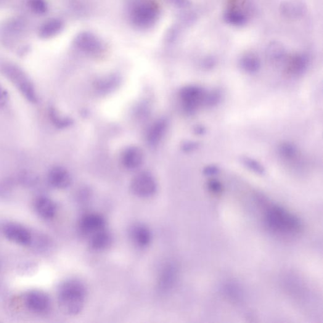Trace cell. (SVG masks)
<instances>
[{
	"label": "cell",
	"mask_w": 323,
	"mask_h": 323,
	"mask_svg": "<svg viewBox=\"0 0 323 323\" xmlns=\"http://www.w3.org/2000/svg\"><path fill=\"white\" fill-rule=\"evenodd\" d=\"M177 270L173 264H166L161 270L158 278L157 288L161 293H168L175 286Z\"/></svg>",
	"instance_id": "obj_10"
},
{
	"label": "cell",
	"mask_w": 323,
	"mask_h": 323,
	"mask_svg": "<svg viewBox=\"0 0 323 323\" xmlns=\"http://www.w3.org/2000/svg\"><path fill=\"white\" fill-rule=\"evenodd\" d=\"M47 179L51 186L64 190L70 186L71 177L69 172L61 166H56L49 171Z\"/></svg>",
	"instance_id": "obj_12"
},
{
	"label": "cell",
	"mask_w": 323,
	"mask_h": 323,
	"mask_svg": "<svg viewBox=\"0 0 323 323\" xmlns=\"http://www.w3.org/2000/svg\"><path fill=\"white\" fill-rule=\"evenodd\" d=\"M121 161L124 168L129 170H134L142 165L144 161V153L139 147H129L122 153Z\"/></svg>",
	"instance_id": "obj_14"
},
{
	"label": "cell",
	"mask_w": 323,
	"mask_h": 323,
	"mask_svg": "<svg viewBox=\"0 0 323 323\" xmlns=\"http://www.w3.org/2000/svg\"><path fill=\"white\" fill-rule=\"evenodd\" d=\"M113 237L105 228L94 233L89 237V247L94 252H102L112 246Z\"/></svg>",
	"instance_id": "obj_11"
},
{
	"label": "cell",
	"mask_w": 323,
	"mask_h": 323,
	"mask_svg": "<svg viewBox=\"0 0 323 323\" xmlns=\"http://www.w3.org/2000/svg\"><path fill=\"white\" fill-rule=\"evenodd\" d=\"M130 187L136 197L148 198L157 193V183L154 177L148 172H140L132 179Z\"/></svg>",
	"instance_id": "obj_4"
},
{
	"label": "cell",
	"mask_w": 323,
	"mask_h": 323,
	"mask_svg": "<svg viewBox=\"0 0 323 323\" xmlns=\"http://www.w3.org/2000/svg\"><path fill=\"white\" fill-rule=\"evenodd\" d=\"M241 162L244 166L256 174H264L265 173L263 166L253 158L244 157L241 158Z\"/></svg>",
	"instance_id": "obj_24"
},
{
	"label": "cell",
	"mask_w": 323,
	"mask_h": 323,
	"mask_svg": "<svg viewBox=\"0 0 323 323\" xmlns=\"http://www.w3.org/2000/svg\"><path fill=\"white\" fill-rule=\"evenodd\" d=\"M24 303L31 311L35 313H46L51 308V299L47 293L40 290H31L24 297Z\"/></svg>",
	"instance_id": "obj_7"
},
{
	"label": "cell",
	"mask_w": 323,
	"mask_h": 323,
	"mask_svg": "<svg viewBox=\"0 0 323 323\" xmlns=\"http://www.w3.org/2000/svg\"><path fill=\"white\" fill-rule=\"evenodd\" d=\"M61 27H62V23L59 20H49L42 25L39 30V34L42 38H50L55 34H57L60 31Z\"/></svg>",
	"instance_id": "obj_21"
},
{
	"label": "cell",
	"mask_w": 323,
	"mask_h": 323,
	"mask_svg": "<svg viewBox=\"0 0 323 323\" xmlns=\"http://www.w3.org/2000/svg\"><path fill=\"white\" fill-rule=\"evenodd\" d=\"M266 52L269 60L274 63L281 62L286 57L285 47L279 41L270 42L267 46Z\"/></svg>",
	"instance_id": "obj_18"
},
{
	"label": "cell",
	"mask_w": 323,
	"mask_h": 323,
	"mask_svg": "<svg viewBox=\"0 0 323 323\" xmlns=\"http://www.w3.org/2000/svg\"><path fill=\"white\" fill-rule=\"evenodd\" d=\"M306 5L301 0H285L280 5L281 14L288 19H299L306 13Z\"/></svg>",
	"instance_id": "obj_13"
},
{
	"label": "cell",
	"mask_w": 323,
	"mask_h": 323,
	"mask_svg": "<svg viewBox=\"0 0 323 323\" xmlns=\"http://www.w3.org/2000/svg\"><path fill=\"white\" fill-rule=\"evenodd\" d=\"M34 206L36 212L44 219H52L57 213V205L53 201L46 197H41L36 199Z\"/></svg>",
	"instance_id": "obj_15"
},
{
	"label": "cell",
	"mask_w": 323,
	"mask_h": 323,
	"mask_svg": "<svg viewBox=\"0 0 323 323\" xmlns=\"http://www.w3.org/2000/svg\"><path fill=\"white\" fill-rule=\"evenodd\" d=\"M129 237L137 248L145 249L152 243V233L146 225L136 223L129 227Z\"/></svg>",
	"instance_id": "obj_9"
},
{
	"label": "cell",
	"mask_w": 323,
	"mask_h": 323,
	"mask_svg": "<svg viewBox=\"0 0 323 323\" xmlns=\"http://www.w3.org/2000/svg\"><path fill=\"white\" fill-rule=\"evenodd\" d=\"M208 187L209 190L210 191V192L216 195L221 193L222 190H223V187H222V185L221 182L214 179L211 180L210 181H209Z\"/></svg>",
	"instance_id": "obj_27"
},
{
	"label": "cell",
	"mask_w": 323,
	"mask_h": 323,
	"mask_svg": "<svg viewBox=\"0 0 323 323\" xmlns=\"http://www.w3.org/2000/svg\"><path fill=\"white\" fill-rule=\"evenodd\" d=\"M9 95L4 87L0 84V109L4 107L9 102Z\"/></svg>",
	"instance_id": "obj_28"
},
{
	"label": "cell",
	"mask_w": 323,
	"mask_h": 323,
	"mask_svg": "<svg viewBox=\"0 0 323 323\" xmlns=\"http://www.w3.org/2000/svg\"><path fill=\"white\" fill-rule=\"evenodd\" d=\"M240 67L246 72L254 73L257 72L261 67L259 58L253 54L243 56L240 60Z\"/></svg>",
	"instance_id": "obj_19"
},
{
	"label": "cell",
	"mask_w": 323,
	"mask_h": 323,
	"mask_svg": "<svg viewBox=\"0 0 323 323\" xmlns=\"http://www.w3.org/2000/svg\"><path fill=\"white\" fill-rule=\"evenodd\" d=\"M264 222L272 232L285 236L297 235L303 229V225L298 217L277 205L266 208Z\"/></svg>",
	"instance_id": "obj_2"
},
{
	"label": "cell",
	"mask_w": 323,
	"mask_h": 323,
	"mask_svg": "<svg viewBox=\"0 0 323 323\" xmlns=\"http://www.w3.org/2000/svg\"><path fill=\"white\" fill-rule=\"evenodd\" d=\"M205 90L196 86L184 87L179 92L182 108L187 114H194L203 105L206 94Z\"/></svg>",
	"instance_id": "obj_5"
},
{
	"label": "cell",
	"mask_w": 323,
	"mask_h": 323,
	"mask_svg": "<svg viewBox=\"0 0 323 323\" xmlns=\"http://www.w3.org/2000/svg\"><path fill=\"white\" fill-rule=\"evenodd\" d=\"M4 75L15 85L22 94L32 103L38 102V97L33 82L22 69L11 63L2 66Z\"/></svg>",
	"instance_id": "obj_3"
},
{
	"label": "cell",
	"mask_w": 323,
	"mask_h": 323,
	"mask_svg": "<svg viewBox=\"0 0 323 323\" xmlns=\"http://www.w3.org/2000/svg\"><path fill=\"white\" fill-rule=\"evenodd\" d=\"M106 220L100 214L86 213L79 219L78 230L82 236L89 238L94 233L106 228Z\"/></svg>",
	"instance_id": "obj_6"
},
{
	"label": "cell",
	"mask_w": 323,
	"mask_h": 323,
	"mask_svg": "<svg viewBox=\"0 0 323 323\" xmlns=\"http://www.w3.org/2000/svg\"><path fill=\"white\" fill-rule=\"evenodd\" d=\"M49 117L52 124L58 128H65L71 125L72 120L60 115L55 108L51 107L49 110Z\"/></svg>",
	"instance_id": "obj_22"
},
{
	"label": "cell",
	"mask_w": 323,
	"mask_h": 323,
	"mask_svg": "<svg viewBox=\"0 0 323 323\" xmlns=\"http://www.w3.org/2000/svg\"><path fill=\"white\" fill-rule=\"evenodd\" d=\"M224 20L227 23L234 26H243L248 21L247 15L241 10L230 9L224 14Z\"/></svg>",
	"instance_id": "obj_20"
},
{
	"label": "cell",
	"mask_w": 323,
	"mask_h": 323,
	"mask_svg": "<svg viewBox=\"0 0 323 323\" xmlns=\"http://www.w3.org/2000/svg\"><path fill=\"white\" fill-rule=\"evenodd\" d=\"M308 58L304 55H296L291 58L287 63V74L293 76H299L305 72L308 67Z\"/></svg>",
	"instance_id": "obj_16"
},
{
	"label": "cell",
	"mask_w": 323,
	"mask_h": 323,
	"mask_svg": "<svg viewBox=\"0 0 323 323\" xmlns=\"http://www.w3.org/2000/svg\"><path fill=\"white\" fill-rule=\"evenodd\" d=\"M221 94L219 91L206 92L203 105L210 107L216 106L221 100Z\"/></svg>",
	"instance_id": "obj_25"
},
{
	"label": "cell",
	"mask_w": 323,
	"mask_h": 323,
	"mask_svg": "<svg viewBox=\"0 0 323 323\" xmlns=\"http://www.w3.org/2000/svg\"><path fill=\"white\" fill-rule=\"evenodd\" d=\"M168 123L166 120L156 121L151 126L147 133V140L151 145L157 144L165 134Z\"/></svg>",
	"instance_id": "obj_17"
},
{
	"label": "cell",
	"mask_w": 323,
	"mask_h": 323,
	"mask_svg": "<svg viewBox=\"0 0 323 323\" xmlns=\"http://www.w3.org/2000/svg\"><path fill=\"white\" fill-rule=\"evenodd\" d=\"M3 232L7 239L18 245L28 246L33 243V235L30 230L21 225L15 223L5 225Z\"/></svg>",
	"instance_id": "obj_8"
},
{
	"label": "cell",
	"mask_w": 323,
	"mask_h": 323,
	"mask_svg": "<svg viewBox=\"0 0 323 323\" xmlns=\"http://www.w3.org/2000/svg\"><path fill=\"white\" fill-rule=\"evenodd\" d=\"M280 155L283 159L293 161L298 157V148L289 143H283L279 148Z\"/></svg>",
	"instance_id": "obj_23"
},
{
	"label": "cell",
	"mask_w": 323,
	"mask_h": 323,
	"mask_svg": "<svg viewBox=\"0 0 323 323\" xmlns=\"http://www.w3.org/2000/svg\"><path fill=\"white\" fill-rule=\"evenodd\" d=\"M198 144L197 143L190 142L184 145V149L187 150H193L197 148Z\"/></svg>",
	"instance_id": "obj_30"
},
{
	"label": "cell",
	"mask_w": 323,
	"mask_h": 323,
	"mask_svg": "<svg viewBox=\"0 0 323 323\" xmlns=\"http://www.w3.org/2000/svg\"><path fill=\"white\" fill-rule=\"evenodd\" d=\"M29 5L32 11L37 14H43L47 10V4L45 0H29Z\"/></svg>",
	"instance_id": "obj_26"
},
{
	"label": "cell",
	"mask_w": 323,
	"mask_h": 323,
	"mask_svg": "<svg viewBox=\"0 0 323 323\" xmlns=\"http://www.w3.org/2000/svg\"><path fill=\"white\" fill-rule=\"evenodd\" d=\"M219 169L216 166H208L204 169L203 173L205 175L212 176L218 174Z\"/></svg>",
	"instance_id": "obj_29"
},
{
	"label": "cell",
	"mask_w": 323,
	"mask_h": 323,
	"mask_svg": "<svg viewBox=\"0 0 323 323\" xmlns=\"http://www.w3.org/2000/svg\"><path fill=\"white\" fill-rule=\"evenodd\" d=\"M87 297L86 286L80 280H66L58 288V299L60 309L69 316L80 313L86 304Z\"/></svg>",
	"instance_id": "obj_1"
}]
</instances>
